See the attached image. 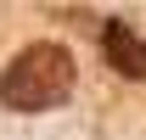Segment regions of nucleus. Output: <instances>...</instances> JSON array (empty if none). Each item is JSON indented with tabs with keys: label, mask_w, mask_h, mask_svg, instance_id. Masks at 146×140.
<instances>
[{
	"label": "nucleus",
	"mask_w": 146,
	"mask_h": 140,
	"mask_svg": "<svg viewBox=\"0 0 146 140\" xmlns=\"http://www.w3.org/2000/svg\"><path fill=\"white\" fill-rule=\"evenodd\" d=\"M73 79H79V67H73L68 45L34 39V45H23L0 67V106H11V112H45V106L73 95Z\"/></svg>",
	"instance_id": "obj_1"
},
{
	"label": "nucleus",
	"mask_w": 146,
	"mask_h": 140,
	"mask_svg": "<svg viewBox=\"0 0 146 140\" xmlns=\"http://www.w3.org/2000/svg\"><path fill=\"white\" fill-rule=\"evenodd\" d=\"M96 45H101V62L124 79H146V34L129 17H107L96 28Z\"/></svg>",
	"instance_id": "obj_2"
}]
</instances>
